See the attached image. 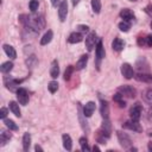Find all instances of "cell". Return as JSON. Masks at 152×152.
<instances>
[{
	"label": "cell",
	"instance_id": "e0dca14e",
	"mask_svg": "<svg viewBox=\"0 0 152 152\" xmlns=\"http://www.w3.org/2000/svg\"><path fill=\"white\" fill-rule=\"evenodd\" d=\"M30 145H31V135H30V133L26 132L23 135V148H24V151H29Z\"/></svg>",
	"mask_w": 152,
	"mask_h": 152
},
{
	"label": "cell",
	"instance_id": "ba28073f",
	"mask_svg": "<svg viewBox=\"0 0 152 152\" xmlns=\"http://www.w3.org/2000/svg\"><path fill=\"white\" fill-rule=\"evenodd\" d=\"M94 111H95V102L89 101V102H87L86 106L83 107V115L87 117V118H89V117L93 115Z\"/></svg>",
	"mask_w": 152,
	"mask_h": 152
},
{
	"label": "cell",
	"instance_id": "30bf717a",
	"mask_svg": "<svg viewBox=\"0 0 152 152\" xmlns=\"http://www.w3.org/2000/svg\"><path fill=\"white\" fill-rule=\"evenodd\" d=\"M120 17H121L125 22H131V20L134 19V13H133L131 10H128V9H124V10L120 12Z\"/></svg>",
	"mask_w": 152,
	"mask_h": 152
},
{
	"label": "cell",
	"instance_id": "52a82bcc",
	"mask_svg": "<svg viewBox=\"0 0 152 152\" xmlns=\"http://www.w3.org/2000/svg\"><path fill=\"white\" fill-rule=\"evenodd\" d=\"M95 42H96V33L95 32H90L87 37H86V48L88 51H92L95 46Z\"/></svg>",
	"mask_w": 152,
	"mask_h": 152
},
{
	"label": "cell",
	"instance_id": "b9f144b4",
	"mask_svg": "<svg viewBox=\"0 0 152 152\" xmlns=\"http://www.w3.org/2000/svg\"><path fill=\"white\" fill-rule=\"evenodd\" d=\"M148 150H150V151H152V141H150V143H148Z\"/></svg>",
	"mask_w": 152,
	"mask_h": 152
},
{
	"label": "cell",
	"instance_id": "74e56055",
	"mask_svg": "<svg viewBox=\"0 0 152 152\" xmlns=\"http://www.w3.org/2000/svg\"><path fill=\"white\" fill-rule=\"evenodd\" d=\"M145 43H146V38H145V39H143V38H139V39H138V44H139V45H144Z\"/></svg>",
	"mask_w": 152,
	"mask_h": 152
},
{
	"label": "cell",
	"instance_id": "836d02e7",
	"mask_svg": "<svg viewBox=\"0 0 152 152\" xmlns=\"http://www.w3.org/2000/svg\"><path fill=\"white\" fill-rule=\"evenodd\" d=\"M145 99L148 101V102H152V88L147 89L146 93H145Z\"/></svg>",
	"mask_w": 152,
	"mask_h": 152
},
{
	"label": "cell",
	"instance_id": "ffe728a7",
	"mask_svg": "<svg viewBox=\"0 0 152 152\" xmlns=\"http://www.w3.org/2000/svg\"><path fill=\"white\" fill-rule=\"evenodd\" d=\"M52 37H54V33H52L51 30H49V31L43 36V38L41 39V45H46V44H49V43L51 42Z\"/></svg>",
	"mask_w": 152,
	"mask_h": 152
},
{
	"label": "cell",
	"instance_id": "4316f807",
	"mask_svg": "<svg viewBox=\"0 0 152 152\" xmlns=\"http://www.w3.org/2000/svg\"><path fill=\"white\" fill-rule=\"evenodd\" d=\"M122 98H124V96H122V95H121L120 93H118V94H115V95L113 96L114 101H115V102H118L120 107H125V106H126V102H125V101L122 100Z\"/></svg>",
	"mask_w": 152,
	"mask_h": 152
},
{
	"label": "cell",
	"instance_id": "f6af8a7d",
	"mask_svg": "<svg viewBox=\"0 0 152 152\" xmlns=\"http://www.w3.org/2000/svg\"><path fill=\"white\" fill-rule=\"evenodd\" d=\"M131 1H137V0H131Z\"/></svg>",
	"mask_w": 152,
	"mask_h": 152
},
{
	"label": "cell",
	"instance_id": "f546056e",
	"mask_svg": "<svg viewBox=\"0 0 152 152\" xmlns=\"http://www.w3.org/2000/svg\"><path fill=\"white\" fill-rule=\"evenodd\" d=\"M48 88H49V92L54 94V93H56V92H57V89H58V83H57L56 81H51V82L49 83Z\"/></svg>",
	"mask_w": 152,
	"mask_h": 152
},
{
	"label": "cell",
	"instance_id": "484cf974",
	"mask_svg": "<svg viewBox=\"0 0 152 152\" xmlns=\"http://www.w3.org/2000/svg\"><path fill=\"white\" fill-rule=\"evenodd\" d=\"M92 9L94 13H100L101 11V0H92Z\"/></svg>",
	"mask_w": 152,
	"mask_h": 152
},
{
	"label": "cell",
	"instance_id": "7402d4cb",
	"mask_svg": "<svg viewBox=\"0 0 152 152\" xmlns=\"http://www.w3.org/2000/svg\"><path fill=\"white\" fill-rule=\"evenodd\" d=\"M108 114H109L108 104L106 101H101V115L104 117V119H108Z\"/></svg>",
	"mask_w": 152,
	"mask_h": 152
},
{
	"label": "cell",
	"instance_id": "277c9868",
	"mask_svg": "<svg viewBox=\"0 0 152 152\" xmlns=\"http://www.w3.org/2000/svg\"><path fill=\"white\" fill-rule=\"evenodd\" d=\"M121 74H122L124 77H125V79H127V80L132 79L133 76H134L133 68H132L128 63H124V64L121 65Z\"/></svg>",
	"mask_w": 152,
	"mask_h": 152
},
{
	"label": "cell",
	"instance_id": "f35d334b",
	"mask_svg": "<svg viewBox=\"0 0 152 152\" xmlns=\"http://www.w3.org/2000/svg\"><path fill=\"white\" fill-rule=\"evenodd\" d=\"M57 3H58V0H51L52 6H57Z\"/></svg>",
	"mask_w": 152,
	"mask_h": 152
},
{
	"label": "cell",
	"instance_id": "7bdbcfd3",
	"mask_svg": "<svg viewBox=\"0 0 152 152\" xmlns=\"http://www.w3.org/2000/svg\"><path fill=\"white\" fill-rule=\"evenodd\" d=\"M93 150H94V151H100V148H99V146H95V145H94V147H93Z\"/></svg>",
	"mask_w": 152,
	"mask_h": 152
},
{
	"label": "cell",
	"instance_id": "ee69618b",
	"mask_svg": "<svg viewBox=\"0 0 152 152\" xmlns=\"http://www.w3.org/2000/svg\"><path fill=\"white\" fill-rule=\"evenodd\" d=\"M150 26H151V29H152V22H151V24H150Z\"/></svg>",
	"mask_w": 152,
	"mask_h": 152
},
{
	"label": "cell",
	"instance_id": "9a60e30c",
	"mask_svg": "<svg viewBox=\"0 0 152 152\" xmlns=\"http://www.w3.org/2000/svg\"><path fill=\"white\" fill-rule=\"evenodd\" d=\"M62 140H63V147H64L67 151H70V150L72 148V141H71L70 135H68V134H63Z\"/></svg>",
	"mask_w": 152,
	"mask_h": 152
},
{
	"label": "cell",
	"instance_id": "d6a6232c",
	"mask_svg": "<svg viewBox=\"0 0 152 152\" xmlns=\"http://www.w3.org/2000/svg\"><path fill=\"white\" fill-rule=\"evenodd\" d=\"M72 70H74L72 65H69V67L67 68V70H65V72H64V80H65V81H68V80L70 79V75H71Z\"/></svg>",
	"mask_w": 152,
	"mask_h": 152
},
{
	"label": "cell",
	"instance_id": "60d3db41",
	"mask_svg": "<svg viewBox=\"0 0 152 152\" xmlns=\"http://www.w3.org/2000/svg\"><path fill=\"white\" fill-rule=\"evenodd\" d=\"M79 3H80V0H72V5H74V6H76Z\"/></svg>",
	"mask_w": 152,
	"mask_h": 152
},
{
	"label": "cell",
	"instance_id": "d4e9b609",
	"mask_svg": "<svg viewBox=\"0 0 152 152\" xmlns=\"http://www.w3.org/2000/svg\"><path fill=\"white\" fill-rule=\"evenodd\" d=\"M4 124L6 125V127L11 131H18V126L16 125V122L13 120H10V119H5L4 120Z\"/></svg>",
	"mask_w": 152,
	"mask_h": 152
},
{
	"label": "cell",
	"instance_id": "1f68e13d",
	"mask_svg": "<svg viewBox=\"0 0 152 152\" xmlns=\"http://www.w3.org/2000/svg\"><path fill=\"white\" fill-rule=\"evenodd\" d=\"M38 6H39V4H38L37 0H31L30 1V10L32 12H36L38 10Z\"/></svg>",
	"mask_w": 152,
	"mask_h": 152
},
{
	"label": "cell",
	"instance_id": "5bb4252c",
	"mask_svg": "<svg viewBox=\"0 0 152 152\" xmlns=\"http://www.w3.org/2000/svg\"><path fill=\"white\" fill-rule=\"evenodd\" d=\"M95 52H96V57L98 59H102L105 57V49H104V45H102V42L99 41L98 44H96V49H95Z\"/></svg>",
	"mask_w": 152,
	"mask_h": 152
},
{
	"label": "cell",
	"instance_id": "4fadbf2b",
	"mask_svg": "<svg viewBox=\"0 0 152 152\" xmlns=\"http://www.w3.org/2000/svg\"><path fill=\"white\" fill-rule=\"evenodd\" d=\"M124 46H125V42L121 39V38H115L114 41H113V43H112V48H113V50L114 51H121L122 49H124Z\"/></svg>",
	"mask_w": 152,
	"mask_h": 152
},
{
	"label": "cell",
	"instance_id": "9c48e42d",
	"mask_svg": "<svg viewBox=\"0 0 152 152\" xmlns=\"http://www.w3.org/2000/svg\"><path fill=\"white\" fill-rule=\"evenodd\" d=\"M122 127H124V128H128V130H131V131H135V132H140V130H141L139 122H138V121H134V120H131V121L125 122V124L122 125Z\"/></svg>",
	"mask_w": 152,
	"mask_h": 152
},
{
	"label": "cell",
	"instance_id": "5b68a950",
	"mask_svg": "<svg viewBox=\"0 0 152 152\" xmlns=\"http://www.w3.org/2000/svg\"><path fill=\"white\" fill-rule=\"evenodd\" d=\"M67 14H68V3H67V0H62L61 4H59V7H58L59 20L64 22L67 18Z\"/></svg>",
	"mask_w": 152,
	"mask_h": 152
},
{
	"label": "cell",
	"instance_id": "6da1fadb",
	"mask_svg": "<svg viewBox=\"0 0 152 152\" xmlns=\"http://www.w3.org/2000/svg\"><path fill=\"white\" fill-rule=\"evenodd\" d=\"M118 139H119L120 145H121L124 148H130V147L132 146V140H131V138H130L126 133H124V132H121V131L118 132Z\"/></svg>",
	"mask_w": 152,
	"mask_h": 152
},
{
	"label": "cell",
	"instance_id": "8d00e7d4",
	"mask_svg": "<svg viewBox=\"0 0 152 152\" xmlns=\"http://www.w3.org/2000/svg\"><path fill=\"white\" fill-rule=\"evenodd\" d=\"M146 44H147L148 46H152V36H147V38H146Z\"/></svg>",
	"mask_w": 152,
	"mask_h": 152
},
{
	"label": "cell",
	"instance_id": "cb8c5ba5",
	"mask_svg": "<svg viewBox=\"0 0 152 152\" xmlns=\"http://www.w3.org/2000/svg\"><path fill=\"white\" fill-rule=\"evenodd\" d=\"M11 133L10 132H7V131H3L1 132V134H0V141H1V145L4 146L5 144H6V141H9L10 139H11Z\"/></svg>",
	"mask_w": 152,
	"mask_h": 152
},
{
	"label": "cell",
	"instance_id": "83f0119b",
	"mask_svg": "<svg viewBox=\"0 0 152 152\" xmlns=\"http://www.w3.org/2000/svg\"><path fill=\"white\" fill-rule=\"evenodd\" d=\"M37 63H38V61H37V58H36V56H35V55L29 56V58L26 59V64H28L30 68H33Z\"/></svg>",
	"mask_w": 152,
	"mask_h": 152
},
{
	"label": "cell",
	"instance_id": "d590c367",
	"mask_svg": "<svg viewBox=\"0 0 152 152\" xmlns=\"http://www.w3.org/2000/svg\"><path fill=\"white\" fill-rule=\"evenodd\" d=\"M79 30L82 32H87V31H89V28L87 25H79Z\"/></svg>",
	"mask_w": 152,
	"mask_h": 152
},
{
	"label": "cell",
	"instance_id": "8fae6325",
	"mask_svg": "<svg viewBox=\"0 0 152 152\" xmlns=\"http://www.w3.org/2000/svg\"><path fill=\"white\" fill-rule=\"evenodd\" d=\"M82 39H83V37H82V35H81L80 32H72V33L69 36L68 42L71 43V44H75V43H80V42H82Z\"/></svg>",
	"mask_w": 152,
	"mask_h": 152
},
{
	"label": "cell",
	"instance_id": "f1b7e54d",
	"mask_svg": "<svg viewBox=\"0 0 152 152\" xmlns=\"http://www.w3.org/2000/svg\"><path fill=\"white\" fill-rule=\"evenodd\" d=\"M119 29L122 31V32H127L130 29H131V24H130V22H121L120 24H119Z\"/></svg>",
	"mask_w": 152,
	"mask_h": 152
},
{
	"label": "cell",
	"instance_id": "d6986e66",
	"mask_svg": "<svg viewBox=\"0 0 152 152\" xmlns=\"http://www.w3.org/2000/svg\"><path fill=\"white\" fill-rule=\"evenodd\" d=\"M10 109L12 111V113H13L16 117H18V118H20V117H22L19 105H18L16 101H11V102H10Z\"/></svg>",
	"mask_w": 152,
	"mask_h": 152
},
{
	"label": "cell",
	"instance_id": "603a6c76",
	"mask_svg": "<svg viewBox=\"0 0 152 152\" xmlns=\"http://www.w3.org/2000/svg\"><path fill=\"white\" fill-rule=\"evenodd\" d=\"M12 68H13L12 62H5V63L1 64V67H0V70H1V72H4V74H7L12 70Z\"/></svg>",
	"mask_w": 152,
	"mask_h": 152
},
{
	"label": "cell",
	"instance_id": "8992f818",
	"mask_svg": "<svg viewBox=\"0 0 152 152\" xmlns=\"http://www.w3.org/2000/svg\"><path fill=\"white\" fill-rule=\"evenodd\" d=\"M130 115H131V120L134 121H139L140 117H141V106L139 104H135V106H133L130 111Z\"/></svg>",
	"mask_w": 152,
	"mask_h": 152
},
{
	"label": "cell",
	"instance_id": "7c38bea8",
	"mask_svg": "<svg viewBox=\"0 0 152 152\" xmlns=\"http://www.w3.org/2000/svg\"><path fill=\"white\" fill-rule=\"evenodd\" d=\"M58 74H59V67H58V62L55 59V61H52V63H51L50 76H51L52 79H56L57 76H58Z\"/></svg>",
	"mask_w": 152,
	"mask_h": 152
},
{
	"label": "cell",
	"instance_id": "7a4b0ae2",
	"mask_svg": "<svg viewBox=\"0 0 152 152\" xmlns=\"http://www.w3.org/2000/svg\"><path fill=\"white\" fill-rule=\"evenodd\" d=\"M118 92H119L122 96H127V98H134L135 94H137L135 89H134L132 86H121V87H119Z\"/></svg>",
	"mask_w": 152,
	"mask_h": 152
},
{
	"label": "cell",
	"instance_id": "3957f363",
	"mask_svg": "<svg viewBox=\"0 0 152 152\" xmlns=\"http://www.w3.org/2000/svg\"><path fill=\"white\" fill-rule=\"evenodd\" d=\"M17 99H18V101H19L20 105L26 106V105L29 104V95H28L26 89L19 88V89L17 90Z\"/></svg>",
	"mask_w": 152,
	"mask_h": 152
},
{
	"label": "cell",
	"instance_id": "e575fe53",
	"mask_svg": "<svg viewBox=\"0 0 152 152\" xmlns=\"http://www.w3.org/2000/svg\"><path fill=\"white\" fill-rule=\"evenodd\" d=\"M7 108H5V107H3L1 109H0V118L1 119H5L6 117H7Z\"/></svg>",
	"mask_w": 152,
	"mask_h": 152
},
{
	"label": "cell",
	"instance_id": "ac0fdd59",
	"mask_svg": "<svg viewBox=\"0 0 152 152\" xmlns=\"http://www.w3.org/2000/svg\"><path fill=\"white\" fill-rule=\"evenodd\" d=\"M135 79L140 82H146V83H152V75L147 74H138L135 76Z\"/></svg>",
	"mask_w": 152,
	"mask_h": 152
},
{
	"label": "cell",
	"instance_id": "4dcf8cb0",
	"mask_svg": "<svg viewBox=\"0 0 152 152\" xmlns=\"http://www.w3.org/2000/svg\"><path fill=\"white\" fill-rule=\"evenodd\" d=\"M80 145H81V148L82 151H89V146H88V143H87V139L86 138H81L80 139Z\"/></svg>",
	"mask_w": 152,
	"mask_h": 152
},
{
	"label": "cell",
	"instance_id": "2e32d148",
	"mask_svg": "<svg viewBox=\"0 0 152 152\" xmlns=\"http://www.w3.org/2000/svg\"><path fill=\"white\" fill-rule=\"evenodd\" d=\"M4 51H5V54H6L10 58H12V59L17 57V52H16L14 48L11 46V45H9V44H5V45H4Z\"/></svg>",
	"mask_w": 152,
	"mask_h": 152
},
{
	"label": "cell",
	"instance_id": "ab89813d",
	"mask_svg": "<svg viewBox=\"0 0 152 152\" xmlns=\"http://www.w3.org/2000/svg\"><path fill=\"white\" fill-rule=\"evenodd\" d=\"M35 150H36V151H43V148H42V147H41L39 145H36V147H35Z\"/></svg>",
	"mask_w": 152,
	"mask_h": 152
},
{
	"label": "cell",
	"instance_id": "44dd1931",
	"mask_svg": "<svg viewBox=\"0 0 152 152\" xmlns=\"http://www.w3.org/2000/svg\"><path fill=\"white\" fill-rule=\"evenodd\" d=\"M87 62H88V56L87 55L81 56V58L77 61V63H76V69H79V70L83 69L87 65Z\"/></svg>",
	"mask_w": 152,
	"mask_h": 152
}]
</instances>
